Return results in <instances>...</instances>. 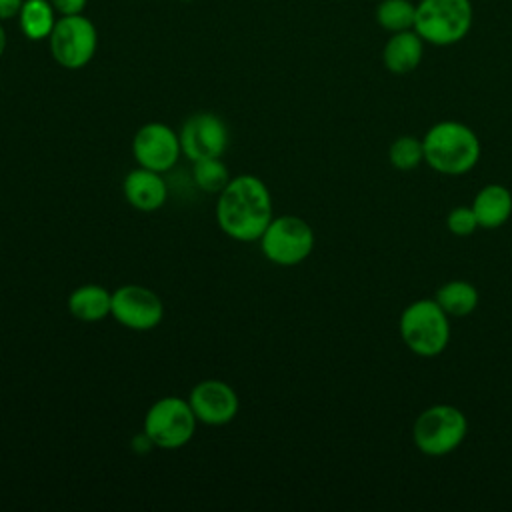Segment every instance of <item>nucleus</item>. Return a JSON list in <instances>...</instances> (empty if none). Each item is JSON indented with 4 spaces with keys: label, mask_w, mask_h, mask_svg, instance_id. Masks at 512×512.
<instances>
[{
    "label": "nucleus",
    "mask_w": 512,
    "mask_h": 512,
    "mask_svg": "<svg viewBox=\"0 0 512 512\" xmlns=\"http://www.w3.org/2000/svg\"><path fill=\"white\" fill-rule=\"evenodd\" d=\"M272 194L254 174L232 176L216 200L220 230L238 242H256L272 220Z\"/></svg>",
    "instance_id": "obj_1"
},
{
    "label": "nucleus",
    "mask_w": 512,
    "mask_h": 512,
    "mask_svg": "<svg viewBox=\"0 0 512 512\" xmlns=\"http://www.w3.org/2000/svg\"><path fill=\"white\" fill-rule=\"evenodd\" d=\"M424 162L446 176H462L480 160V140L476 132L456 120H444L424 134Z\"/></svg>",
    "instance_id": "obj_2"
},
{
    "label": "nucleus",
    "mask_w": 512,
    "mask_h": 512,
    "mask_svg": "<svg viewBox=\"0 0 512 512\" xmlns=\"http://www.w3.org/2000/svg\"><path fill=\"white\" fill-rule=\"evenodd\" d=\"M398 326L404 344L422 358L442 354L450 342L448 314L432 298L410 302L402 310Z\"/></svg>",
    "instance_id": "obj_3"
},
{
    "label": "nucleus",
    "mask_w": 512,
    "mask_h": 512,
    "mask_svg": "<svg viewBox=\"0 0 512 512\" xmlns=\"http://www.w3.org/2000/svg\"><path fill=\"white\" fill-rule=\"evenodd\" d=\"M472 26L470 0H420L416 4L414 32L434 46L460 42Z\"/></svg>",
    "instance_id": "obj_4"
},
{
    "label": "nucleus",
    "mask_w": 512,
    "mask_h": 512,
    "mask_svg": "<svg viewBox=\"0 0 512 512\" xmlns=\"http://www.w3.org/2000/svg\"><path fill=\"white\" fill-rule=\"evenodd\" d=\"M468 434L464 412L450 404H434L420 412L412 428L414 446L426 456H446L454 452Z\"/></svg>",
    "instance_id": "obj_5"
},
{
    "label": "nucleus",
    "mask_w": 512,
    "mask_h": 512,
    "mask_svg": "<svg viewBox=\"0 0 512 512\" xmlns=\"http://www.w3.org/2000/svg\"><path fill=\"white\" fill-rule=\"evenodd\" d=\"M196 416L188 398L162 396L144 414L142 432L162 450H178L186 446L196 432Z\"/></svg>",
    "instance_id": "obj_6"
},
{
    "label": "nucleus",
    "mask_w": 512,
    "mask_h": 512,
    "mask_svg": "<svg viewBox=\"0 0 512 512\" xmlns=\"http://www.w3.org/2000/svg\"><path fill=\"white\" fill-rule=\"evenodd\" d=\"M260 250L276 266H296L314 250L312 226L294 214L274 216L260 236Z\"/></svg>",
    "instance_id": "obj_7"
},
{
    "label": "nucleus",
    "mask_w": 512,
    "mask_h": 512,
    "mask_svg": "<svg viewBox=\"0 0 512 512\" xmlns=\"http://www.w3.org/2000/svg\"><path fill=\"white\" fill-rule=\"evenodd\" d=\"M54 62L66 70H80L90 64L98 48V30L84 14L60 16L48 36Z\"/></svg>",
    "instance_id": "obj_8"
},
{
    "label": "nucleus",
    "mask_w": 512,
    "mask_h": 512,
    "mask_svg": "<svg viewBox=\"0 0 512 512\" xmlns=\"http://www.w3.org/2000/svg\"><path fill=\"white\" fill-rule=\"evenodd\" d=\"M132 156L138 166L166 174L182 156L180 136L164 122H146L132 138Z\"/></svg>",
    "instance_id": "obj_9"
},
{
    "label": "nucleus",
    "mask_w": 512,
    "mask_h": 512,
    "mask_svg": "<svg viewBox=\"0 0 512 512\" xmlns=\"http://www.w3.org/2000/svg\"><path fill=\"white\" fill-rule=\"evenodd\" d=\"M110 316L128 330L146 332L162 322L164 304L154 290L140 284H124L112 292Z\"/></svg>",
    "instance_id": "obj_10"
},
{
    "label": "nucleus",
    "mask_w": 512,
    "mask_h": 512,
    "mask_svg": "<svg viewBox=\"0 0 512 512\" xmlns=\"http://www.w3.org/2000/svg\"><path fill=\"white\" fill-rule=\"evenodd\" d=\"M182 154L194 162L202 158H222L230 144L228 124L214 112H196L180 128Z\"/></svg>",
    "instance_id": "obj_11"
},
{
    "label": "nucleus",
    "mask_w": 512,
    "mask_h": 512,
    "mask_svg": "<svg viewBox=\"0 0 512 512\" xmlns=\"http://www.w3.org/2000/svg\"><path fill=\"white\" fill-rule=\"evenodd\" d=\"M188 404L198 422L206 426H224L232 422L240 410L236 390L218 378H206L192 386Z\"/></svg>",
    "instance_id": "obj_12"
},
{
    "label": "nucleus",
    "mask_w": 512,
    "mask_h": 512,
    "mask_svg": "<svg viewBox=\"0 0 512 512\" xmlns=\"http://www.w3.org/2000/svg\"><path fill=\"white\" fill-rule=\"evenodd\" d=\"M122 192L126 202L140 212H156L168 200V184L164 176L142 166L124 176Z\"/></svg>",
    "instance_id": "obj_13"
},
{
    "label": "nucleus",
    "mask_w": 512,
    "mask_h": 512,
    "mask_svg": "<svg viewBox=\"0 0 512 512\" xmlns=\"http://www.w3.org/2000/svg\"><path fill=\"white\" fill-rule=\"evenodd\" d=\"M478 228L496 230L512 216V194L502 184H486L472 200Z\"/></svg>",
    "instance_id": "obj_14"
},
{
    "label": "nucleus",
    "mask_w": 512,
    "mask_h": 512,
    "mask_svg": "<svg viewBox=\"0 0 512 512\" xmlns=\"http://www.w3.org/2000/svg\"><path fill=\"white\" fill-rule=\"evenodd\" d=\"M424 54V40L414 30L394 32L384 50L382 62L392 74H408L418 68Z\"/></svg>",
    "instance_id": "obj_15"
},
{
    "label": "nucleus",
    "mask_w": 512,
    "mask_h": 512,
    "mask_svg": "<svg viewBox=\"0 0 512 512\" xmlns=\"http://www.w3.org/2000/svg\"><path fill=\"white\" fill-rule=\"evenodd\" d=\"M68 312L80 322H100L110 316L112 292L102 284H82L68 296Z\"/></svg>",
    "instance_id": "obj_16"
},
{
    "label": "nucleus",
    "mask_w": 512,
    "mask_h": 512,
    "mask_svg": "<svg viewBox=\"0 0 512 512\" xmlns=\"http://www.w3.org/2000/svg\"><path fill=\"white\" fill-rule=\"evenodd\" d=\"M56 10L50 0H24L18 22L28 40H48L56 24Z\"/></svg>",
    "instance_id": "obj_17"
},
{
    "label": "nucleus",
    "mask_w": 512,
    "mask_h": 512,
    "mask_svg": "<svg viewBox=\"0 0 512 512\" xmlns=\"http://www.w3.org/2000/svg\"><path fill=\"white\" fill-rule=\"evenodd\" d=\"M448 316H468L478 306V290L466 280H450L436 290L434 298Z\"/></svg>",
    "instance_id": "obj_18"
},
{
    "label": "nucleus",
    "mask_w": 512,
    "mask_h": 512,
    "mask_svg": "<svg viewBox=\"0 0 512 512\" xmlns=\"http://www.w3.org/2000/svg\"><path fill=\"white\" fill-rule=\"evenodd\" d=\"M192 182L206 194H220L230 182V170L222 158H202L192 162Z\"/></svg>",
    "instance_id": "obj_19"
},
{
    "label": "nucleus",
    "mask_w": 512,
    "mask_h": 512,
    "mask_svg": "<svg viewBox=\"0 0 512 512\" xmlns=\"http://www.w3.org/2000/svg\"><path fill=\"white\" fill-rule=\"evenodd\" d=\"M416 6L410 0H382L376 8V22L388 32L412 30Z\"/></svg>",
    "instance_id": "obj_20"
},
{
    "label": "nucleus",
    "mask_w": 512,
    "mask_h": 512,
    "mask_svg": "<svg viewBox=\"0 0 512 512\" xmlns=\"http://www.w3.org/2000/svg\"><path fill=\"white\" fill-rule=\"evenodd\" d=\"M388 160L396 170H414L424 162V144L414 136H400L388 148Z\"/></svg>",
    "instance_id": "obj_21"
},
{
    "label": "nucleus",
    "mask_w": 512,
    "mask_h": 512,
    "mask_svg": "<svg viewBox=\"0 0 512 512\" xmlns=\"http://www.w3.org/2000/svg\"><path fill=\"white\" fill-rule=\"evenodd\" d=\"M446 228L454 236H470L478 228L476 214L472 206H456L446 216Z\"/></svg>",
    "instance_id": "obj_22"
},
{
    "label": "nucleus",
    "mask_w": 512,
    "mask_h": 512,
    "mask_svg": "<svg viewBox=\"0 0 512 512\" xmlns=\"http://www.w3.org/2000/svg\"><path fill=\"white\" fill-rule=\"evenodd\" d=\"M58 16H72V14H84L88 0H50Z\"/></svg>",
    "instance_id": "obj_23"
},
{
    "label": "nucleus",
    "mask_w": 512,
    "mask_h": 512,
    "mask_svg": "<svg viewBox=\"0 0 512 512\" xmlns=\"http://www.w3.org/2000/svg\"><path fill=\"white\" fill-rule=\"evenodd\" d=\"M22 4L24 0H0V22L18 16Z\"/></svg>",
    "instance_id": "obj_24"
},
{
    "label": "nucleus",
    "mask_w": 512,
    "mask_h": 512,
    "mask_svg": "<svg viewBox=\"0 0 512 512\" xmlns=\"http://www.w3.org/2000/svg\"><path fill=\"white\" fill-rule=\"evenodd\" d=\"M6 46H8V34H6V30H4V26L0 24V58L4 56Z\"/></svg>",
    "instance_id": "obj_25"
},
{
    "label": "nucleus",
    "mask_w": 512,
    "mask_h": 512,
    "mask_svg": "<svg viewBox=\"0 0 512 512\" xmlns=\"http://www.w3.org/2000/svg\"><path fill=\"white\" fill-rule=\"evenodd\" d=\"M182 2H194V0H182Z\"/></svg>",
    "instance_id": "obj_26"
}]
</instances>
